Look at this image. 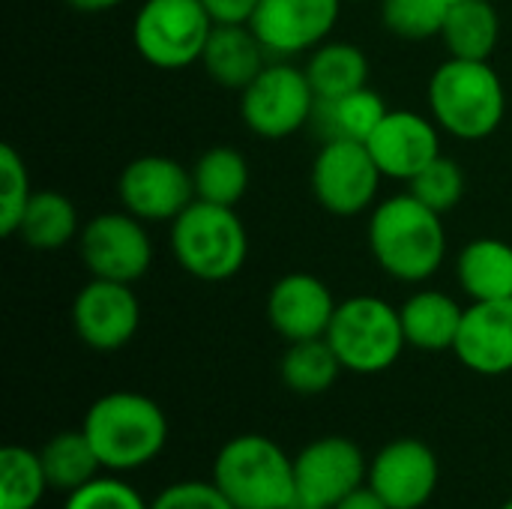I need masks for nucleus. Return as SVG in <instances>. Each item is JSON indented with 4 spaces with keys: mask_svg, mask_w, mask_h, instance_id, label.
I'll list each match as a JSON object with an SVG mask.
<instances>
[{
    "mask_svg": "<svg viewBox=\"0 0 512 509\" xmlns=\"http://www.w3.org/2000/svg\"><path fill=\"white\" fill-rule=\"evenodd\" d=\"M333 509H390V507L378 498V492H375L369 483H363L360 489H354L348 498H342V501H339Z\"/></svg>",
    "mask_w": 512,
    "mask_h": 509,
    "instance_id": "nucleus-36",
    "label": "nucleus"
},
{
    "mask_svg": "<svg viewBox=\"0 0 512 509\" xmlns=\"http://www.w3.org/2000/svg\"><path fill=\"white\" fill-rule=\"evenodd\" d=\"M372 159L387 180L411 183L429 162L441 156V126L417 111H387L366 138Z\"/></svg>",
    "mask_w": 512,
    "mask_h": 509,
    "instance_id": "nucleus-16",
    "label": "nucleus"
},
{
    "mask_svg": "<svg viewBox=\"0 0 512 509\" xmlns=\"http://www.w3.org/2000/svg\"><path fill=\"white\" fill-rule=\"evenodd\" d=\"M441 42L450 57L462 60H492L501 42V15L489 0H453Z\"/></svg>",
    "mask_w": 512,
    "mask_h": 509,
    "instance_id": "nucleus-22",
    "label": "nucleus"
},
{
    "mask_svg": "<svg viewBox=\"0 0 512 509\" xmlns=\"http://www.w3.org/2000/svg\"><path fill=\"white\" fill-rule=\"evenodd\" d=\"M375 264L396 282L423 285L447 258V231L441 213L426 207L411 192L390 195L375 204L366 228Z\"/></svg>",
    "mask_w": 512,
    "mask_h": 509,
    "instance_id": "nucleus-1",
    "label": "nucleus"
},
{
    "mask_svg": "<svg viewBox=\"0 0 512 509\" xmlns=\"http://www.w3.org/2000/svg\"><path fill=\"white\" fill-rule=\"evenodd\" d=\"M336 306L324 279L312 273H285L267 294V321L285 342L324 339Z\"/></svg>",
    "mask_w": 512,
    "mask_h": 509,
    "instance_id": "nucleus-17",
    "label": "nucleus"
},
{
    "mask_svg": "<svg viewBox=\"0 0 512 509\" xmlns=\"http://www.w3.org/2000/svg\"><path fill=\"white\" fill-rule=\"evenodd\" d=\"M345 0H258L249 27L270 57L288 60L315 51L339 24Z\"/></svg>",
    "mask_w": 512,
    "mask_h": 509,
    "instance_id": "nucleus-13",
    "label": "nucleus"
},
{
    "mask_svg": "<svg viewBox=\"0 0 512 509\" xmlns=\"http://www.w3.org/2000/svg\"><path fill=\"white\" fill-rule=\"evenodd\" d=\"M441 465L420 438H396L369 459L366 483L390 509H423L438 492Z\"/></svg>",
    "mask_w": 512,
    "mask_h": 509,
    "instance_id": "nucleus-14",
    "label": "nucleus"
},
{
    "mask_svg": "<svg viewBox=\"0 0 512 509\" xmlns=\"http://www.w3.org/2000/svg\"><path fill=\"white\" fill-rule=\"evenodd\" d=\"M48 489L39 450L9 444L0 453V509H36Z\"/></svg>",
    "mask_w": 512,
    "mask_h": 509,
    "instance_id": "nucleus-29",
    "label": "nucleus"
},
{
    "mask_svg": "<svg viewBox=\"0 0 512 509\" xmlns=\"http://www.w3.org/2000/svg\"><path fill=\"white\" fill-rule=\"evenodd\" d=\"M108 474H126L150 465L168 447V417L159 402L144 393L117 390L99 396L81 423Z\"/></svg>",
    "mask_w": 512,
    "mask_h": 509,
    "instance_id": "nucleus-2",
    "label": "nucleus"
},
{
    "mask_svg": "<svg viewBox=\"0 0 512 509\" xmlns=\"http://www.w3.org/2000/svg\"><path fill=\"white\" fill-rule=\"evenodd\" d=\"M369 477V459L357 441L327 435L294 456V501L288 509H333Z\"/></svg>",
    "mask_w": 512,
    "mask_h": 509,
    "instance_id": "nucleus-10",
    "label": "nucleus"
},
{
    "mask_svg": "<svg viewBox=\"0 0 512 509\" xmlns=\"http://www.w3.org/2000/svg\"><path fill=\"white\" fill-rule=\"evenodd\" d=\"M453 354L465 369L486 378L512 372V297L471 303L462 315Z\"/></svg>",
    "mask_w": 512,
    "mask_h": 509,
    "instance_id": "nucleus-18",
    "label": "nucleus"
},
{
    "mask_svg": "<svg viewBox=\"0 0 512 509\" xmlns=\"http://www.w3.org/2000/svg\"><path fill=\"white\" fill-rule=\"evenodd\" d=\"M72 327L87 348L102 354L120 351L141 327V300L126 282L90 276L72 300Z\"/></svg>",
    "mask_w": 512,
    "mask_h": 509,
    "instance_id": "nucleus-15",
    "label": "nucleus"
},
{
    "mask_svg": "<svg viewBox=\"0 0 512 509\" xmlns=\"http://www.w3.org/2000/svg\"><path fill=\"white\" fill-rule=\"evenodd\" d=\"M39 459H42V468H45L51 489H60L66 495L81 489L84 483L96 480L105 471L93 444L87 441L84 429L54 435L48 444H42Z\"/></svg>",
    "mask_w": 512,
    "mask_h": 509,
    "instance_id": "nucleus-28",
    "label": "nucleus"
},
{
    "mask_svg": "<svg viewBox=\"0 0 512 509\" xmlns=\"http://www.w3.org/2000/svg\"><path fill=\"white\" fill-rule=\"evenodd\" d=\"M456 279L471 303L507 300L512 297V246L498 237L465 243L456 258Z\"/></svg>",
    "mask_w": 512,
    "mask_h": 509,
    "instance_id": "nucleus-21",
    "label": "nucleus"
},
{
    "mask_svg": "<svg viewBox=\"0 0 512 509\" xmlns=\"http://www.w3.org/2000/svg\"><path fill=\"white\" fill-rule=\"evenodd\" d=\"M216 24H249L258 0H201Z\"/></svg>",
    "mask_w": 512,
    "mask_h": 509,
    "instance_id": "nucleus-35",
    "label": "nucleus"
},
{
    "mask_svg": "<svg viewBox=\"0 0 512 509\" xmlns=\"http://www.w3.org/2000/svg\"><path fill=\"white\" fill-rule=\"evenodd\" d=\"M117 198L135 219L171 225L195 201L192 171L171 156H138L120 171Z\"/></svg>",
    "mask_w": 512,
    "mask_h": 509,
    "instance_id": "nucleus-12",
    "label": "nucleus"
},
{
    "mask_svg": "<svg viewBox=\"0 0 512 509\" xmlns=\"http://www.w3.org/2000/svg\"><path fill=\"white\" fill-rule=\"evenodd\" d=\"M501 509H512V498L510 501H504V504H501Z\"/></svg>",
    "mask_w": 512,
    "mask_h": 509,
    "instance_id": "nucleus-38",
    "label": "nucleus"
},
{
    "mask_svg": "<svg viewBox=\"0 0 512 509\" xmlns=\"http://www.w3.org/2000/svg\"><path fill=\"white\" fill-rule=\"evenodd\" d=\"M306 75L318 99H336L369 84V57L360 45L345 39H327L309 51Z\"/></svg>",
    "mask_w": 512,
    "mask_h": 509,
    "instance_id": "nucleus-24",
    "label": "nucleus"
},
{
    "mask_svg": "<svg viewBox=\"0 0 512 509\" xmlns=\"http://www.w3.org/2000/svg\"><path fill=\"white\" fill-rule=\"evenodd\" d=\"M210 480L237 509H288L294 456L267 435H237L216 453Z\"/></svg>",
    "mask_w": 512,
    "mask_h": 509,
    "instance_id": "nucleus-5",
    "label": "nucleus"
},
{
    "mask_svg": "<svg viewBox=\"0 0 512 509\" xmlns=\"http://www.w3.org/2000/svg\"><path fill=\"white\" fill-rule=\"evenodd\" d=\"M78 234V207L57 189H36L15 237H21L36 252H60L78 240Z\"/></svg>",
    "mask_w": 512,
    "mask_h": 509,
    "instance_id": "nucleus-23",
    "label": "nucleus"
},
{
    "mask_svg": "<svg viewBox=\"0 0 512 509\" xmlns=\"http://www.w3.org/2000/svg\"><path fill=\"white\" fill-rule=\"evenodd\" d=\"M33 192L36 189L30 186V174H27L21 153L12 144H3L0 147V231L6 237L18 234L21 216Z\"/></svg>",
    "mask_w": 512,
    "mask_h": 509,
    "instance_id": "nucleus-31",
    "label": "nucleus"
},
{
    "mask_svg": "<svg viewBox=\"0 0 512 509\" xmlns=\"http://www.w3.org/2000/svg\"><path fill=\"white\" fill-rule=\"evenodd\" d=\"M387 111L390 108L381 99V93L366 84V87L336 96V99H318L312 123L324 135V141H330V138L366 141L375 132V126L384 120Z\"/></svg>",
    "mask_w": 512,
    "mask_h": 509,
    "instance_id": "nucleus-25",
    "label": "nucleus"
},
{
    "mask_svg": "<svg viewBox=\"0 0 512 509\" xmlns=\"http://www.w3.org/2000/svg\"><path fill=\"white\" fill-rule=\"evenodd\" d=\"M78 255L93 279L135 285L153 264V243L147 222L126 210H108L81 225Z\"/></svg>",
    "mask_w": 512,
    "mask_h": 509,
    "instance_id": "nucleus-11",
    "label": "nucleus"
},
{
    "mask_svg": "<svg viewBox=\"0 0 512 509\" xmlns=\"http://www.w3.org/2000/svg\"><path fill=\"white\" fill-rule=\"evenodd\" d=\"M192 183L195 198L222 207H237L249 189V162L237 147L216 144L204 150L192 165Z\"/></svg>",
    "mask_w": 512,
    "mask_h": 509,
    "instance_id": "nucleus-26",
    "label": "nucleus"
},
{
    "mask_svg": "<svg viewBox=\"0 0 512 509\" xmlns=\"http://www.w3.org/2000/svg\"><path fill=\"white\" fill-rule=\"evenodd\" d=\"M429 117L459 141L495 135L507 117V87L489 60L447 57L429 78Z\"/></svg>",
    "mask_w": 512,
    "mask_h": 509,
    "instance_id": "nucleus-3",
    "label": "nucleus"
},
{
    "mask_svg": "<svg viewBox=\"0 0 512 509\" xmlns=\"http://www.w3.org/2000/svg\"><path fill=\"white\" fill-rule=\"evenodd\" d=\"M216 21L201 0H144L132 18V45L156 69H186L201 63Z\"/></svg>",
    "mask_w": 512,
    "mask_h": 509,
    "instance_id": "nucleus-7",
    "label": "nucleus"
},
{
    "mask_svg": "<svg viewBox=\"0 0 512 509\" xmlns=\"http://www.w3.org/2000/svg\"><path fill=\"white\" fill-rule=\"evenodd\" d=\"M171 255L198 282H228L249 258V234L234 207L195 198L171 222Z\"/></svg>",
    "mask_w": 512,
    "mask_h": 509,
    "instance_id": "nucleus-4",
    "label": "nucleus"
},
{
    "mask_svg": "<svg viewBox=\"0 0 512 509\" xmlns=\"http://www.w3.org/2000/svg\"><path fill=\"white\" fill-rule=\"evenodd\" d=\"M345 3H363V0H345Z\"/></svg>",
    "mask_w": 512,
    "mask_h": 509,
    "instance_id": "nucleus-39",
    "label": "nucleus"
},
{
    "mask_svg": "<svg viewBox=\"0 0 512 509\" xmlns=\"http://www.w3.org/2000/svg\"><path fill=\"white\" fill-rule=\"evenodd\" d=\"M342 372L345 369H342V363H339V357L327 339L288 342V348L279 360V378L297 396L327 393L339 381Z\"/></svg>",
    "mask_w": 512,
    "mask_h": 509,
    "instance_id": "nucleus-27",
    "label": "nucleus"
},
{
    "mask_svg": "<svg viewBox=\"0 0 512 509\" xmlns=\"http://www.w3.org/2000/svg\"><path fill=\"white\" fill-rule=\"evenodd\" d=\"M315 105L318 96L306 69L279 57L240 90V117L246 129L267 141H282L306 129L315 117Z\"/></svg>",
    "mask_w": 512,
    "mask_h": 509,
    "instance_id": "nucleus-8",
    "label": "nucleus"
},
{
    "mask_svg": "<svg viewBox=\"0 0 512 509\" xmlns=\"http://www.w3.org/2000/svg\"><path fill=\"white\" fill-rule=\"evenodd\" d=\"M324 339L336 351L342 369L354 375H381L393 369L408 348L399 309L375 294L342 300Z\"/></svg>",
    "mask_w": 512,
    "mask_h": 509,
    "instance_id": "nucleus-6",
    "label": "nucleus"
},
{
    "mask_svg": "<svg viewBox=\"0 0 512 509\" xmlns=\"http://www.w3.org/2000/svg\"><path fill=\"white\" fill-rule=\"evenodd\" d=\"M69 9H75V12H87V15H99V12H111V9H117L120 3H126V0H63Z\"/></svg>",
    "mask_w": 512,
    "mask_h": 509,
    "instance_id": "nucleus-37",
    "label": "nucleus"
},
{
    "mask_svg": "<svg viewBox=\"0 0 512 509\" xmlns=\"http://www.w3.org/2000/svg\"><path fill=\"white\" fill-rule=\"evenodd\" d=\"M453 0H381V24L387 33L411 42L441 36Z\"/></svg>",
    "mask_w": 512,
    "mask_h": 509,
    "instance_id": "nucleus-30",
    "label": "nucleus"
},
{
    "mask_svg": "<svg viewBox=\"0 0 512 509\" xmlns=\"http://www.w3.org/2000/svg\"><path fill=\"white\" fill-rule=\"evenodd\" d=\"M381 180L384 174L372 159L366 141L348 138L324 141L309 171L315 201L339 219H351L375 207Z\"/></svg>",
    "mask_w": 512,
    "mask_h": 509,
    "instance_id": "nucleus-9",
    "label": "nucleus"
},
{
    "mask_svg": "<svg viewBox=\"0 0 512 509\" xmlns=\"http://www.w3.org/2000/svg\"><path fill=\"white\" fill-rule=\"evenodd\" d=\"M267 63L270 54L249 24H216L201 54V66L210 81L228 90L252 84Z\"/></svg>",
    "mask_w": 512,
    "mask_h": 509,
    "instance_id": "nucleus-19",
    "label": "nucleus"
},
{
    "mask_svg": "<svg viewBox=\"0 0 512 509\" xmlns=\"http://www.w3.org/2000/svg\"><path fill=\"white\" fill-rule=\"evenodd\" d=\"M150 509H237L213 480H183L174 486H165L153 501Z\"/></svg>",
    "mask_w": 512,
    "mask_h": 509,
    "instance_id": "nucleus-34",
    "label": "nucleus"
},
{
    "mask_svg": "<svg viewBox=\"0 0 512 509\" xmlns=\"http://www.w3.org/2000/svg\"><path fill=\"white\" fill-rule=\"evenodd\" d=\"M399 315H402L405 342L411 348L441 354V351H453L465 309L447 291L423 288V291H414L399 306Z\"/></svg>",
    "mask_w": 512,
    "mask_h": 509,
    "instance_id": "nucleus-20",
    "label": "nucleus"
},
{
    "mask_svg": "<svg viewBox=\"0 0 512 509\" xmlns=\"http://www.w3.org/2000/svg\"><path fill=\"white\" fill-rule=\"evenodd\" d=\"M408 192L414 198H420L426 207H432L435 213H450L462 195H465V174H462V165L453 162L450 156H438L435 162H429L411 183H408Z\"/></svg>",
    "mask_w": 512,
    "mask_h": 509,
    "instance_id": "nucleus-32",
    "label": "nucleus"
},
{
    "mask_svg": "<svg viewBox=\"0 0 512 509\" xmlns=\"http://www.w3.org/2000/svg\"><path fill=\"white\" fill-rule=\"evenodd\" d=\"M63 509H150V501L120 474H99L81 489L69 492Z\"/></svg>",
    "mask_w": 512,
    "mask_h": 509,
    "instance_id": "nucleus-33",
    "label": "nucleus"
}]
</instances>
